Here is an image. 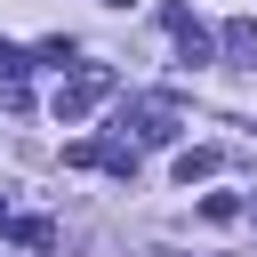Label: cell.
<instances>
[{"label": "cell", "instance_id": "6da1fadb", "mask_svg": "<svg viewBox=\"0 0 257 257\" xmlns=\"http://www.w3.org/2000/svg\"><path fill=\"white\" fill-rule=\"evenodd\" d=\"M120 128H137L145 145H169V137H177V96H145V104H120Z\"/></svg>", "mask_w": 257, "mask_h": 257}, {"label": "cell", "instance_id": "7a4b0ae2", "mask_svg": "<svg viewBox=\"0 0 257 257\" xmlns=\"http://www.w3.org/2000/svg\"><path fill=\"white\" fill-rule=\"evenodd\" d=\"M96 96H112V72H104V64H88L80 80H64V88H56V120H80Z\"/></svg>", "mask_w": 257, "mask_h": 257}, {"label": "cell", "instance_id": "3957f363", "mask_svg": "<svg viewBox=\"0 0 257 257\" xmlns=\"http://www.w3.org/2000/svg\"><path fill=\"white\" fill-rule=\"evenodd\" d=\"M161 24H169V32H177V56H185V64H209V56H217V40H209V32H201V24H193V16H185V8H169V16H161Z\"/></svg>", "mask_w": 257, "mask_h": 257}, {"label": "cell", "instance_id": "277c9868", "mask_svg": "<svg viewBox=\"0 0 257 257\" xmlns=\"http://www.w3.org/2000/svg\"><path fill=\"white\" fill-rule=\"evenodd\" d=\"M217 48H225L233 64H257V16H233V24L217 32Z\"/></svg>", "mask_w": 257, "mask_h": 257}, {"label": "cell", "instance_id": "5b68a950", "mask_svg": "<svg viewBox=\"0 0 257 257\" xmlns=\"http://www.w3.org/2000/svg\"><path fill=\"white\" fill-rule=\"evenodd\" d=\"M233 217H241V193H209L201 201V225H233Z\"/></svg>", "mask_w": 257, "mask_h": 257}, {"label": "cell", "instance_id": "8992f818", "mask_svg": "<svg viewBox=\"0 0 257 257\" xmlns=\"http://www.w3.org/2000/svg\"><path fill=\"white\" fill-rule=\"evenodd\" d=\"M217 169V153H177V185H193V177H209Z\"/></svg>", "mask_w": 257, "mask_h": 257}, {"label": "cell", "instance_id": "52a82bcc", "mask_svg": "<svg viewBox=\"0 0 257 257\" xmlns=\"http://www.w3.org/2000/svg\"><path fill=\"white\" fill-rule=\"evenodd\" d=\"M72 56H80V48H72L64 32H48V40H40V64H72Z\"/></svg>", "mask_w": 257, "mask_h": 257}, {"label": "cell", "instance_id": "ba28073f", "mask_svg": "<svg viewBox=\"0 0 257 257\" xmlns=\"http://www.w3.org/2000/svg\"><path fill=\"white\" fill-rule=\"evenodd\" d=\"M16 241H24V249H48V241H56V225H40V217H24V225H16Z\"/></svg>", "mask_w": 257, "mask_h": 257}, {"label": "cell", "instance_id": "9c48e42d", "mask_svg": "<svg viewBox=\"0 0 257 257\" xmlns=\"http://www.w3.org/2000/svg\"><path fill=\"white\" fill-rule=\"evenodd\" d=\"M112 8H128V0H112Z\"/></svg>", "mask_w": 257, "mask_h": 257}]
</instances>
